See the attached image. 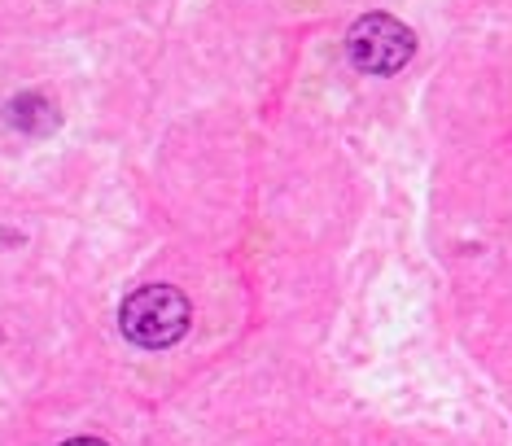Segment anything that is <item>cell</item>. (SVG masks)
<instances>
[{
  "label": "cell",
  "mask_w": 512,
  "mask_h": 446,
  "mask_svg": "<svg viewBox=\"0 0 512 446\" xmlns=\"http://www.w3.org/2000/svg\"><path fill=\"white\" fill-rule=\"evenodd\" d=\"M189 320H193V307L176 285H141L136 293H127L119 311L123 337L145 350L176 346L189 333Z\"/></svg>",
  "instance_id": "cell-1"
},
{
  "label": "cell",
  "mask_w": 512,
  "mask_h": 446,
  "mask_svg": "<svg viewBox=\"0 0 512 446\" xmlns=\"http://www.w3.org/2000/svg\"><path fill=\"white\" fill-rule=\"evenodd\" d=\"M346 49H351V62L359 70H368V75H394V70H403L412 62L416 35H412V27H403V22L390 14H368L351 27Z\"/></svg>",
  "instance_id": "cell-2"
},
{
  "label": "cell",
  "mask_w": 512,
  "mask_h": 446,
  "mask_svg": "<svg viewBox=\"0 0 512 446\" xmlns=\"http://www.w3.org/2000/svg\"><path fill=\"white\" fill-rule=\"evenodd\" d=\"M62 446H110V442H101V438H71V442H62Z\"/></svg>",
  "instance_id": "cell-3"
}]
</instances>
